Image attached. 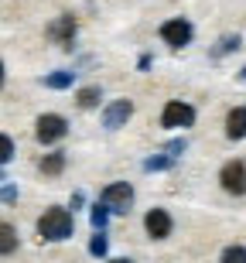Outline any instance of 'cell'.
<instances>
[{
	"instance_id": "obj_15",
	"label": "cell",
	"mask_w": 246,
	"mask_h": 263,
	"mask_svg": "<svg viewBox=\"0 0 246 263\" xmlns=\"http://www.w3.org/2000/svg\"><path fill=\"white\" fill-rule=\"evenodd\" d=\"M106 219H109V205L106 202H96L92 209H89V222H92V229H106Z\"/></svg>"
},
{
	"instance_id": "obj_4",
	"label": "cell",
	"mask_w": 246,
	"mask_h": 263,
	"mask_svg": "<svg viewBox=\"0 0 246 263\" xmlns=\"http://www.w3.org/2000/svg\"><path fill=\"white\" fill-rule=\"evenodd\" d=\"M99 202L109 205V212H130V205H134V188L127 181H113V185L103 188V198Z\"/></svg>"
},
{
	"instance_id": "obj_10",
	"label": "cell",
	"mask_w": 246,
	"mask_h": 263,
	"mask_svg": "<svg viewBox=\"0 0 246 263\" xmlns=\"http://www.w3.org/2000/svg\"><path fill=\"white\" fill-rule=\"evenodd\" d=\"M226 137H229V140H243V137H246V106L229 109V117H226Z\"/></svg>"
},
{
	"instance_id": "obj_1",
	"label": "cell",
	"mask_w": 246,
	"mask_h": 263,
	"mask_svg": "<svg viewBox=\"0 0 246 263\" xmlns=\"http://www.w3.org/2000/svg\"><path fill=\"white\" fill-rule=\"evenodd\" d=\"M72 229H75L72 212H69V209H59V205L45 209V215L38 219V236H41V239H48V243H62V239H69Z\"/></svg>"
},
{
	"instance_id": "obj_11",
	"label": "cell",
	"mask_w": 246,
	"mask_h": 263,
	"mask_svg": "<svg viewBox=\"0 0 246 263\" xmlns=\"http://www.w3.org/2000/svg\"><path fill=\"white\" fill-rule=\"evenodd\" d=\"M175 161H178V157H171V154H154V157L144 161V171H147V175H154V171H171Z\"/></svg>"
},
{
	"instance_id": "obj_25",
	"label": "cell",
	"mask_w": 246,
	"mask_h": 263,
	"mask_svg": "<svg viewBox=\"0 0 246 263\" xmlns=\"http://www.w3.org/2000/svg\"><path fill=\"white\" fill-rule=\"evenodd\" d=\"M239 79H243V82H246V68H243V72H239Z\"/></svg>"
},
{
	"instance_id": "obj_17",
	"label": "cell",
	"mask_w": 246,
	"mask_h": 263,
	"mask_svg": "<svg viewBox=\"0 0 246 263\" xmlns=\"http://www.w3.org/2000/svg\"><path fill=\"white\" fill-rule=\"evenodd\" d=\"M99 99H103L99 86H86V89H79V106H82V109H92Z\"/></svg>"
},
{
	"instance_id": "obj_9",
	"label": "cell",
	"mask_w": 246,
	"mask_h": 263,
	"mask_svg": "<svg viewBox=\"0 0 246 263\" xmlns=\"http://www.w3.org/2000/svg\"><path fill=\"white\" fill-rule=\"evenodd\" d=\"M144 229H147L150 239H167V236H171V215H167L164 209H150V212L144 215Z\"/></svg>"
},
{
	"instance_id": "obj_21",
	"label": "cell",
	"mask_w": 246,
	"mask_h": 263,
	"mask_svg": "<svg viewBox=\"0 0 246 263\" xmlns=\"http://www.w3.org/2000/svg\"><path fill=\"white\" fill-rule=\"evenodd\" d=\"M0 202H4V205L17 202V185H4V188H0Z\"/></svg>"
},
{
	"instance_id": "obj_24",
	"label": "cell",
	"mask_w": 246,
	"mask_h": 263,
	"mask_svg": "<svg viewBox=\"0 0 246 263\" xmlns=\"http://www.w3.org/2000/svg\"><path fill=\"white\" fill-rule=\"evenodd\" d=\"M0 86H4V62H0Z\"/></svg>"
},
{
	"instance_id": "obj_18",
	"label": "cell",
	"mask_w": 246,
	"mask_h": 263,
	"mask_svg": "<svg viewBox=\"0 0 246 263\" xmlns=\"http://www.w3.org/2000/svg\"><path fill=\"white\" fill-rule=\"evenodd\" d=\"M106 250H109L106 233H103V229H96V236L89 239V253H92V256H106Z\"/></svg>"
},
{
	"instance_id": "obj_22",
	"label": "cell",
	"mask_w": 246,
	"mask_h": 263,
	"mask_svg": "<svg viewBox=\"0 0 246 263\" xmlns=\"http://www.w3.org/2000/svg\"><path fill=\"white\" fill-rule=\"evenodd\" d=\"M185 147H188V144H185V140H181V137H178V140H171V144H167V147H164V154H171V157H178V154H185Z\"/></svg>"
},
{
	"instance_id": "obj_14",
	"label": "cell",
	"mask_w": 246,
	"mask_h": 263,
	"mask_svg": "<svg viewBox=\"0 0 246 263\" xmlns=\"http://www.w3.org/2000/svg\"><path fill=\"white\" fill-rule=\"evenodd\" d=\"M75 82V72H48L45 76V86L48 89H69Z\"/></svg>"
},
{
	"instance_id": "obj_6",
	"label": "cell",
	"mask_w": 246,
	"mask_h": 263,
	"mask_svg": "<svg viewBox=\"0 0 246 263\" xmlns=\"http://www.w3.org/2000/svg\"><path fill=\"white\" fill-rule=\"evenodd\" d=\"M192 34H195V31H192V24H188L185 17H175V21H164V24H161V38H164L171 48H185L188 41H192Z\"/></svg>"
},
{
	"instance_id": "obj_3",
	"label": "cell",
	"mask_w": 246,
	"mask_h": 263,
	"mask_svg": "<svg viewBox=\"0 0 246 263\" xmlns=\"http://www.w3.org/2000/svg\"><path fill=\"white\" fill-rule=\"evenodd\" d=\"M192 123H195V106H188V103H181V99L167 103L164 113H161V127H167V130L192 127Z\"/></svg>"
},
{
	"instance_id": "obj_19",
	"label": "cell",
	"mask_w": 246,
	"mask_h": 263,
	"mask_svg": "<svg viewBox=\"0 0 246 263\" xmlns=\"http://www.w3.org/2000/svg\"><path fill=\"white\" fill-rule=\"evenodd\" d=\"M219 263H246V246H226Z\"/></svg>"
},
{
	"instance_id": "obj_16",
	"label": "cell",
	"mask_w": 246,
	"mask_h": 263,
	"mask_svg": "<svg viewBox=\"0 0 246 263\" xmlns=\"http://www.w3.org/2000/svg\"><path fill=\"white\" fill-rule=\"evenodd\" d=\"M243 41H239V34H226V38H219V45L212 48V59H222V55H229V51H236Z\"/></svg>"
},
{
	"instance_id": "obj_2",
	"label": "cell",
	"mask_w": 246,
	"mask_h": 263,
	"mask_svg": "<svg viewBox=\"0 0 246 263\" xmlns=\"http://www.w3.org/2000/svg\"><path fill=\"white\" fill-rule=\"evenodd\" d=\"M65 134H69V123H65V117H59V113H45V117H38V123H34V137H38L41 144H59Z\"/></svg>"
},
{
	"instance_id": "obj_20",
	"label": "cell",
	"mask_w": 246,
	"mask_h": 263,
	"mask_svg": "<svg viewBox=\"0 0 246 263\" xmlns=\"http://www.w3.org/2000/svg\"><path fill=\"white\" fill-rule=\"evenodd\" d=\"M10 157H14V140H10L7 134H0V167L7 164Z\"/></svg>"
},
{
	"instance_id": "obj_5",
	"label": "cell",
	"mask_w": 246,
	"mask_h": 263,
	"mask_svg": "<svg viewBox=\"0 0 246 263\" xmlns=\"http://www.w3.org/2000/svg\"><path fill=\"white\" fill-rule=\"evenodd\" d=\"M219 181L229 195H246V164L243 161H226L219 171Z\"/></svg>"
},
{
	"instance_id": "obj_7",
	"label": "cell",
	"mask_w": 246,
	"mask_h": 263,
	"mask_svg": "<svg viewBox=\"0 0 246 263\" xmlns=\"http://www.w3.org/2000/svg\"><path fill=\"white\" fill-rule=\"evenodd\" d=\"M130 117H134V103H130V99H113V103L103 109V127L120 130V127H127Z\"/></svg>"
},
{
	"instance_id": "obj_12",
	"label": "cell",
	"mask_w": 246,
	"mask_h": 263,
	"mask_svg": "<svg viewBox=\"0 0 246 263\" xmlns=\"http://www.w3.org/2000/svg\"><path fill=\"white\" fill-rule=\"evenodd\" d=\"M14 250H17V233H14V226L0 222V253H4V256H10Z\"/></svg>"
},
{
	"instance_id": "obj_8",
	"label": "cell",
	"mask_w": 246,
	"mask_h": 263,
	"mask_svg": "<svg viewBox=\"0 0 246 263\" xmlns=\"http://www.w3.org/2000/svg\"><path fill=\"white\" fill-rule=\"evenodd\" d=\"M45 34H48L59 48H72V41H75V21L69 17V14H62V17H55L45 28Z\"/></svg>"
},
{
	"instance_id": "obj_13",
	"label": "cell",
	"mask_w": 246,
	"mask_h": 263,
	"mask_svg": "<svg viewBox=\"0 0 246 263\" xmlns=\"http://www.w3.org/2000/svg\"><path fill=\"white\" fill-rule=\"evenodd\" d=\"M41 171H45V175H62V171H65V154H62V151L45 154L41 157Z\"/></svg>"
},
{
	"instance_id": "obj_23",
	"label": "cell",
	"mask_w": 246,
	"mask_h": 263,
	"mask_svg": "<svg viewBox=\"0 0 246 263\" xmlns=\"http://www.w3.org/2000/svg\"><path fill=\"white\" fill-rule=\"evenodd\" d=\"M109 263H134V260H127V256H117V260H109Z\"/></svg>"
}]
</instances>
